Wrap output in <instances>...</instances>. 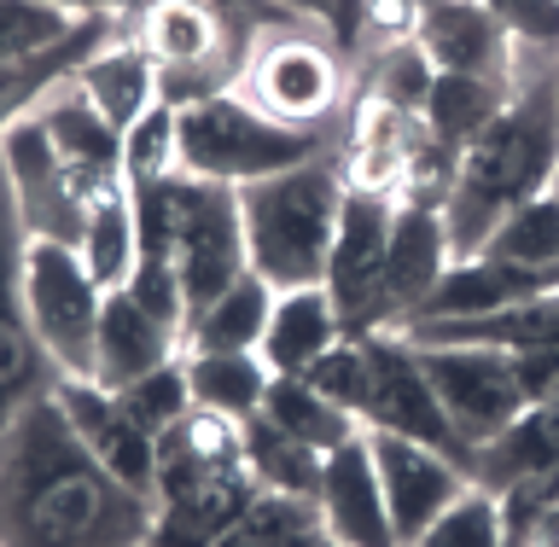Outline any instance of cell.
<instances>
[{
    "label": "cell",
    "instance_id": "30bf717a",
    "mask_svg": "<svg viewBox=\"0 0 559 547\" xmlns=\"http://www.w3.org/2000/svg\"><path fill=\"white\" fill-rule=\"evenodd\" d=\"M367 396H361V431H391L408 437V443H426L449 461H461L472 472V449L454 437L443 402H437L426 367H419V349L402 338V332H367Z\"/></svg>",
    "mask_w": 559,
    "mask_h": 547
},
{
    "label": "cell",
    "instance_id": "9a60e30c",
    "mask_svg": "<svg viewBox=\"0 0 559 547\" xmlns=\"http://www.w3.org/2000/svg\"><path fill=\"white\" fill-rule=\"evenodd\" d=\"M449 227L443 210L426 204H396L391 216V245H384V286H379V321L384 332H402L419 314V304L437 292V280L449 274Z\"/></svg>",
    "mask_w": 559,
    "mask_h": 547
},
{
    "label": "cell",
    "instance_id": "6da1fadb",
    "mask_svg": "<svg viewBox=\"0 0 559 547\" xmlns=\"http://www.w3.org/2000/svg\"><path fill=\"white\" fill-rule=\"evenodd\" d=\"M152 496L105 472L59 396H35L0 437V547H146Z\"/></svg>",
    "mask_w": 559,
    "mask_h": 547
},
{
    "label": "cell",
    "instance_id": "2e32d148",
    "mask_svg": "<svg viewBox=\"0 0 559 547\" xmlns=\"http://www.w3.org/2000/svg\"><path fill=\"white\" fill-rule=\"evenodd\" d=\"M419 52L437 76H484V82H519V41L489 17L478 0H437L414 24Z\"/></svg>",
    "mask_w": 559,
    "mask_h": 547
},
{
    "label": "cell",
    "instance_id": "4fadbf2b",
    "mask_svg": "<svg viewBox=\"0 0 559 547\" xmlns=\"http://www.w3.org/2000/svg\"><path fill=\"white\" fill-rule=\"evenodd\" d=\"M0 164H7L17 216H24L29 239H59V245H82V222H87V199L70 181V169L59 164L47 129L35 117H24L17 129L0 140Z\"/></svg>",
    "mask_w": 559,
    "mask_h": 547
},
{
    "label": "cell",
    "instance_id": "277c9868",
    "mask_svg": "<svg viewBox=\"0 0 559 547\" xmlns=\"http://www.w3.org/2000/svg\"><path fill=\"white\" fill-rule=\"evenodd\" d=\"M344 199H349V175H344L338 146L309 157V164H297V169L245 181L239 187V216H245V257H251V274H262L274 292L321 286Z\"/></svg>",
    "mask_w": 559,
    "mask_h": 547
},
{
    "label": "cell",
    "instance_id": "f35d334b",
    "mask_svg": "<svg viewBox=\"0 0 559 547\" xmlns=\"http://www.w3.org/2000/svg\"><path fill=\"white\" fill-rule=\"evenodd\" d=\"M76 24H82V17H70L59 7H41V0H0V64L64 41Z\"/></svg>",
    "mask_w": 559,
    "mask_h": 547
},
{
    "label": "cell",
    "instance_id": "60d3db41",
    "mask_svg": "<svg viewBox=\"0 0 559 547\" xmlns=\"http://www.w3.org/2000/svg\"><path fill=\"white\" fill-rule=\"evenodd\" d=\"M519 47H536L559 59V0H478Z\"/></svg>",
    "mask_w": 559,
    "mask_h": 547
},
{
    "label": "cell",
    "instance_id": "ab89813d",
    "mask_svg": "<svg viewBox=\"0 0 559 547\" xmlns=\"http://www.w3.org/2000/svg\"><path fill=\"white\" fill-rule=\"evenodd\" d=\"M297 379H309L326 402H338L344 414L361 419V396H367V349H361V338H338L309 373H297Z\"/></svg>",
    "mask_w": 559,
    "mask_h": 547
},
{
    "label": "cell",
    "instance_id": "d6a6232c",
    "mask_svg": "<svg viewBox=\"0 0 559 547\" xmlns=\"http://www.w3.org/2000/svg\"><path fill=\"white\" fill-rule=\"evenodd\" d=\"M349 70H356V99H379V105H396V111H426V94L437 82V70H431L426 52H419L414 35L367 47Z\"/></svg>",
    "mask_w": 559,
    "mask_h": 547
},
{
    "label": "cell",
    "instance_id": "74e56055",
    "mask_svg": "<svg viewBox=\"0 0 559 547\" xmlns=\"http://www.w3.org/2000/svg\"><path fill=\"white\" fill-rule=\"evenodd\" d=\"M117 402L129 408V419L140 431L152 437H164L175 419H181L187 408H192V391H187V367L181 361H169V367H157V373H146V379H134V384H122L117 391Z\"/></svg>",
    "mask_w": 559,
    "mask_h": 547
},
{
    "label": "cell",
    "instance_id": "ba28073f",
    "mask_svg": "<svg viewBox=\"0 0 559 547\" xmlns=\"http://www.w3.org/2000/svg\"><path fill=\"white\" fill-rule=\"evenodd\" d=\"M239 94L251 99L257 111H269L274 122H292V129H326V122L338 117L344 94H349V64L332 52L326 35L280 24V29L257 35Z\"/></svg>",
    "mask_w": 559,
    "mask_h": 547
},
{
    "label": "cell",
    "instance_id": "c3c4849f",
    "mask_svg": "<svg viewBox=\"0 0 559 547\" xmlns=\"http://www.w3.org/2000/svg\"><path fill=\"white\" fill-rule=\"evenodd\" d=\"M548 192H554V199H559V169H554V187H548Z\"/></svg>",
    "mask_w": 559,
    "mask_h": 547
},
{
    "label": "cell",
    "instance_id": "52a82bcc",
    "mask_svg": "<svg viewBox=\"0 0 559 547\" xmlns=\"http://www.w3.org/2000/svg\"><path fill=\"white\" fill-rule=\"evenodd\" d=\"M99 280L87 274L76 245L29 239L24 245V309L59 379H94L99 361Z\"/></svg>",
    "mask_w": 559,
    "mask_h": 547
},
{
    "label": "cell",
    "instance_id": "4dcf8cb0",
    "mask_svg": "<svg viewBox=\"0 0 559 547\" xmlns=\"http://www.w3.org/2000/svg\"><path fill=\"white\" fill-rule=\"evenodd\" d=\"M262 414H269L286 437L309 443L314 454H332V449H344L349 437H361V419H356V414H344L338 402H326L309 379H297V373H274V379H269Z\"/></svg>",
    "mask_w": 559,
    "mask_h": 547
},
{
    "label": "cell",
    "instance_id": "44dd1931",
    "mask_svg": "<svg viewBox=\"0 0 559 547\" xmlns=\"http://www.w3.org/2000/svg\"><path fill=\"white\" fill-rule=\"evenodd\" d=\"M35 122L47 129L52 152H59V164L70 169V181L82 187V199H94L99 187L122 181V134L99 117V105L82 94L76 76H70L59 94H52L41 111H35Z\"/></svg>",
    "mask_w": 559,
    "mask_h": 547
},
{
    "label": "cell",
    "instance_id": "83f0119b",
    "mask_svg": "<svg viewBox=\"0 0 559 547\" xmlns=\"http://www.w3.org/2000/svg\"><path fill=\"white\" fill-rule=\"evenodd\" d=\"M274 286L262 274L245 269L234 286L187 321L181 332V349H262V332H269V314H274Z\"/></svg>",
    "mask_w": 559,
    "mask_h": 547
},
{
    "label": "cell",
    "instance_id": "484cf974",
    "mask_svg": "<svg viewBox=\"0 0 559 547\" xmlns=\"http://www.w3.org/2000/svg\"><path fill=\"white\" fill-rule=\"evenodd\" d=\"M554 466H559V402H531L496 443L472 454V484L501 496L519 478H536V472H554Z\"/></svg>",
    "mask_w": 559,
    "mask_h": 547
},
{
    "label": "cell",
    "instance_id": "f546056e",
    "mask_svg": "<svg viewBox=\"0 0 559 547\" xmlns=\"http://www.w3.org/2000/svg\"><path fill=\"white\" fill-rule=\"evenodd\" d=\"M76 251L87 262V274L99 280V292H117L122 280H129L134 251H140L129 181H111V187H99L94 199H87V222H82V245H76Z\"/></svg>",
    "mask_w": 559,
    "mask_h": 547
},
{
    "label": "cell",
    "instance_id": "bcb514c9",
    "mask_svg": "<svg viewBox=\"0 0 559 547\" xmlns=\"http://www.w3.org/2000/svg\"><path fill=\"white\" fill-rule=\"evenodd\" d=\"M41 7H59L70 17H122L134 0H41Z\"/></svg>",
    "mask_w": 559,
    "mask_h": 547
},
{
    "label": "cell",
    "instance_id": "9c48e42d",
    "mask_svg": "<svg viewBox=\"0 0 559 547\" xmlns=\"http://www.w3.org/2000/svg\"><path fill=\"white\" fill-rule=\"evenodd\" d=\"M414 349H419V367H426V379H431L437 402H443L454 437H461L472 454L484 443H496V437L531 408V396H524L519 367L507 349H484V344H414Z\"/></svg>",
    "mask_w": 559,
    "mask_h": 547
},
{
    "label": "cell",
    "instance_id": "7a4b0ae2",
    "mask_svg": "<svg viewBox=\"0 0 559 547\" xmlns=\"http://www.w3.org/2000/svg\"><path fill=\"white\" fill-rule=\"evenodd\" d=\"M554 169H559V99L548 70V76H531V82L519 76V94L507 99V111L461 152V175H454V192L443 204L454 262L478 257L489 234L519 204L548 192Z\"/></svg>",
    "mask_w": 559,
    "mask_h": 547
},
{
    "label": "cell",
    "instance_id": "f1b7e54d",
    "mask_svg": "<svg viewBox=\"0 0 559 547\" xmlns=\"http://www.w3.org/2000/svg\"><path fill=\"white\" fill-rule=\"evenodd\" d=\"M239 449H245V466H251V478H257L262 496L314 501V489H321V461H326V454H314L309 443L286 437L269 414L239 419Z\"/></svg>",
    "mask_w": 559,
    "mask_h": 547
},
{
    "label": "cell",
    "instance_id": "8992f818",
    "mask_svg": "<svg viewBox=\"0 0 559 547\" xmlns=\"http://www.w3.org/2000/svg\"><path fill=\"white\" fill-rule=\"evenodd\" d=\"M321 152H332L326 129L274 122L245 94H210L175 111V157H181V175H199V181L245 187L262 181V175L309 164Z\"/></svg>",
    "mask_w": 559,
    "mask_h": 547
},
{
    "label": "cell",
    "instance_id": "d4e9b609",
    "mask_svg": "<svg viewBox=\"0 0 559 547\" xmlns=\"http://www.w3.org/2000/svg\"><path fill=\"white\" fill-rule=\"evenodd\" d=\"M82 94L99 105V117L111 122L117 134H129L140 117L152 111L157 99H164V82H157V64L146 59V47H134L129 35H117V41H105L94 59L76 70Z\"/></svg>",
    "mask_w": 559,
    "mask_h": 547
},
{
    "label": "cell",
    "instance_id": "cb8c5ba5",
    "mask_svg": "<svg viewBox=\"0 0 559 547\" xmlns=\"http://www.w3.org/2000/svg\"><path fill=\"white\" fill-rule=\"evenodd\" d=\"M338 338H344V321L332 309L326 286H297V292L274 297V314H269L257 356L269 361V373H309Z\"/></svg>",
    "mask_w": 559,
    "mask_h": 547
},
{
    "label": "cell",
    "instance_id": "ac0fdd59",
    "mask_svg": "<svg viewBox=\"0 0 559 547\" xmlns=\"http://www.w3.org/2000/svg\"><path fill=\"white\" fill-rule=\"evenodd\" d=\"M314 513H321V531L338 542V547H402L396 531H391V507H384L367 431L349 437L344 449H332L326 461H321Z\"/></svg>",
    "mask_w": 559,
    "mask_h": 547
},
{
    "label": "cell",
    "instance_id": "b9f144b4",
    "mask_svg": "<svg viewBox=\"0 0 559 547\" xmlns=\"http://www.w3.org/2000/svg\"><path fill=\"white\" fill-rule=\"evenodd\" d=\"M437 7V0H367V29H361V52L367 47H384V41H402V35H414L419 12ZM356 52V59H361Z\"/></svg>",
    "mask_w": 559,
    "mask_h": 547
},
{
    "label": "cell",
    "instance_id": "7dc6e473",
    "mask_svg": "<svg viewBox=\"0 0 559 547\" xmlns=\"http://www.w3.org/2000/svg\"><path fill=\"white\" fill-rule=\"evenodd\" d=\"M554 99H559V59H554Z\"/></svg>",
    "mask_w": 559,
    "mask_h": 547
},
{
    "label": "cell",
    "instance_id": "8fae6325",
    "mask_svg": "<svg viewBox=\"0 0 559 547\" xmlns=\"http://www.w3.org/2000/svg\"><path fill=\"white\" fill-rule=\"evenodd\" d=\"M24 245L29 234H24V216H17L7 164H0V437L59 379V367L41 349V338L29 326V309H24Z\"/></svg>",
    "mask_w": 559,
    "mask_h": 547
},
{
    "label": "cell",
    "instance_id": "7c38bea8",
    "mask_svg": "<svg viewBox=\"0 0 559 547\" xmlns=\"http://www.w3.org/2000/svg\"><path fill=\"white\" fill-rule=\"evenodd\" d=\"M391 216L396 199L384 192H361L349 187L338 234H332V257H326V297L344 321V338H367L384 332L379 321V286H384V245H391Z\"/></svg>",
    "mask_w": 559,
    "mask_h": 547
},
{
    "label": "cell",
    "instance_id": "d590c367",
    "mask_svg": "<svg viewBox=\"0 0 559 547\" xmlns=\"http://www.w3.org/2000/svg\"><path fill=\"white\" fill-rule=\"evenodd\" d=\"M414 547H501V496L484 484H472L466 496H454L443 513L426 524V536Z\"/></svg>",
    "mask_w": 559,
    "mask_h": 547
},
{
    "label": "cell",
    "instance_id": "4316f807",
    "mask_svg": "<svg viewBox=\"0 0 559 547\" xmlns=\"http://www.w3.org/2000/svg\"><path fill=\"white\" fill-rule=\"evenodd\" d=\"M181 367H187L192 402L227 419L262 414V396H269V379H274L257 349H181Z\"/></svg>",
    "mask_w": 559,
    "mask_h": 547
},
{
    "label": "cell",
    "instance_id": "e0dca14e",
    "mask_svg": "<svg viewBox=\"0 0 559 547\" xmlns=\"http://www.w3.org/2000/svg\"><path fill=\"white\" fill-rule=\"evenodd\" d=\"M52 396H59L70 431L87 443V454H94L105 472H117L129 489L152 496L157 443L129 419V408L117 402V391H105V384H94V379H52Z\"/></svg>",
    "mask_w": 559,
    "mask_h": 547
},
{
    "label": "cell",
    "instance_id": "ee69618b",
    "mask_svg": "<svg viewBox=\"0 0 559 547\" xmlns=\"http://www.w3.org/2000/svg\"><path fill=\"white\" fill-rule=\"evenodd\" d=\"M361 29H367V0H332V52H338L344 64H356L361 52Z\"/></svg>",
    "mask_w": 559,
    "mask_h": 547
},
{
    "label": "cell",
    "instance_id": "3957f363",
    "mask_svg": "<svg viewBox=\"0 0 559 547\" xmlns=\"http://www.w3.org/2000/svg\"><path fill=\"white\" fill-rule=\"evenodd\" d=\"M262 496L239 449V419L192 408L157 437L146 547H216Z\"/></svg>",
    "mask_w": 559,
    "mask_h": 547
},
{
    "label": "cell",
    "instance_id": "7402d4cb",
    "mask_svg": "<svg viewBox=\"0 0 559 547\" xmlns=\"http://www.w3.org/2000/svg\"><path fill=\"white\" fill-rule=\"evenodd\" d=\"M419 140H426V117L419 111H396V105H379V99H356L349 105V134L338 146L349 187L396 199V181H402V169H408Z\"/></svg>",
    "mask_w": 559,
    "mask_h": 547
},
{
    "label": "cell",
    "instance_id": "836d02e7",
    "mask_svg": "<svg viewBox=\"0 0 559 547\" xmlns=\"http://www.w3.org/2000/svg\"><path fill=\"white\" fill-rule=\"evenodd\" d=\"M216 547H338L321 531L314 501H292V496H257L234 531Z\"/></svg>",
    "mask_w": 559,
    "mask_h": 547
},
{
    "label": "cell",
    "instance_id": "603a6c76",
    "mask_svg": "<svg viewBox=\"0 0 559 547\" xmlns=\"http://www.w3.org/2000/svg\"><path fill=\"white\" fill-rule=\"evenodd\" d=\"M402 338L414 344H484V349H507V356H536V349H559V292L524 297L513 309L478 314V321H431V326H408Z\"/></svg>",
    "mask_w": 559,
    "mask_h": 547
},
{
    "label": "cell",
    "instance_id": "d6986e66",
    "mask_svg": "<svg viewBox=\"0 0 559 547\" xmlns=\"http://www.w3.org/2000/svg\"><path fill=\"white\" fill-rule=\"evenodd\" d=\"M117 35H122V17H82L64 41L0 64V140H7V129H17L24 117L41 111V105L59 94V87L76 76V70L94 59L105 41H117Z\"/></svg>",
    "mask_w": 559,
    "mask_h": 547
},
{
    "label": "cell",
    "instance_id": "5b68a950",
    "mask_svg": "<svg viewBox=\"0 0 559 547\" xmlns=\"http://www.w3.org/2000/svg\"><path fill=\"white\" fill-rule=\"evenodd\" d=\"M129 192H134V239H140V251H164L175 262L187 321L251 269V257H245L239 187L199 181V175L175 169L169 181L129 187Z\"/></svg>",
    "mask_w": 559,
    "mask_h": 547
},
{
    "label": "cell",
    "instance_id": "f6af8a7d",
    "mask_svg": "<svg viewBox=\"0 0 559 547\" xmlns=\"http://www.w3.org/2000/svg\"><path fill=\"white\" fill-rule=\"evenodd\" d=\"M269 7H280L286 17H297V24H314L321 35H332V0H269Z\"/></svg>",
    "mask_w": 559,
    "mask_h": 547
},
{
    "label": "cell",
    "instance_id": "8d00e7d4",
    "mask_svg": "<svg viewBox=\"0 0 559 547\" xmlns=\"http://www.w3.org/2000/svg\"><path fill=\"white\" fill-rule=\"evenodd\" d=\"M175 169H181V157H175V105L157 99L152 111L122 134V181L157 187V181H169Z\"/></svg>",
    "mask_w": 559,
    "mask_h": 547
},
{
    "label": "cell",
    "instance_id": "1f68e13d",
    "mask_svg": "<svg viewBox=\"0 0 559 547\" xmlns=\"http://www.w3.org/2000/svg\"><path fill=\"white\" fill-rule=\"evenodd\" d=\"M519 94V82H484V76H437L426 94V129L443 140V146L466 152L489 122L507 111V99Z\"/></svg>",
    "mask_w": 559,
    "mask_h": 547
},
{
    "label": "cell",
    "instance_id": "7bdbcfd3",
    "mask_svg": "<svg viewBox=\"0 0 559 547\" xmlns=\"http://www.w3.org/2000/svg\"><path fill=\"white\" fill-rule=\"evenodd\" d=\"M204 7H216L227 24H234L239 35H262V29H280V24H297V17H286L280 7H269V0H204Z\"/></svg>",
    "mask_w": 559,
    "mask_h": 547
},
{
    "label": "cell",
    "instance_id": "e575fe53",
    "mask_svg": "<svg viewBox=\"0 0 559 547\" xmlns=\"http://www.w3.org/2000/svg\"><path fill=\"white\" fill-rule=\"evenodd\" d=\"M478 257H501V262H524V269H559V199L536 192L531 204H519L507 216Z\"/></svg>",
    "mask_w": 559,
    "mask_h": 547
},
{
    "label": "cell",
    "instance_id": "ffe728a7",
    "mask_svg": "<svg viewBox=\"0 0 559 547\" xmlns=\"http://www.w3.org/2000/svg\"><path fill=\"white\" fill-rule=\"evenodd\" d=\"M181 361V326L157 321L134 292H105L99 304V361H94V384L122 391V384L157 373V367Z\"/></svg>",
    "mask_w": 559,
    "mask_h": 547
},
{
    "label": "cell",
    "instance_id": "5bb4252c",
    "mask_svg": "<svg viewBox=\"0 0 559 547\" xmlns=\"http://www.w3.org/2000/svg\"><path fill=\"white\" fill-rule=\"evenodd\" d=\"M367 449H373V472H379L384 507H391V531L402 547H414L426 536V524L454 496L472 489V472L426 443H408V437H391V431H367Z\"/></svg>",
    "mask_w": 559,
    "mask_h": 547
}]
</instances>
